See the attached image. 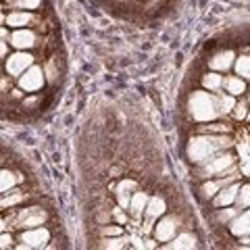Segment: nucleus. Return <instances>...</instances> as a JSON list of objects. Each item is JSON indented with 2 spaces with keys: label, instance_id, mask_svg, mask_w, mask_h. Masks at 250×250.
<instances>
[{
  "label": "nucleus",
  "instance_id": "nucleus-1",
  "mask_svg": "<svg viewBox=\"0 0 250 250\" xmlns=\"http://www.w3.org/2000/svg\"><path fill=\"white\" fill-rule=\"evenodd\" d=\"M236 148L231 134H194L186 144V156L194 167L210 161L215 154Z\"/></svg>",
  "mask_w": 250,
  "mask_h": 250
},
{
  "label": "nucleus",
  "instance_id": "nucleus-2",
  "mask_svg": "<svg viewBox=\"0 0 250 250\" xmlns=\"http://www.w3.org/2000/svg\"><path fill=\"white\" fill-rule=\"evenodd\" d=\"M188 115H190L192 123H207L221 119L217 106V94L208 92L205 88L194 90L188 98Z\"/></svg>",
  "mask_w": 250,
  "mask_h": 250
},
{
  "label": "nucleus",
  "instance_id": "nucleus-3",
  "mask_svg": "<svg viewBox=\"0 0 250 250\" xmlns=\"http://www.w3.org/2000/svg\"><path fill=\"white\" fill-rule=\"evenodd\" d=\"M9 210H13V221H15L13 228L17 229L38 228V225H44L46 219H48V213L42 207H15Z\"/></svg>",
  "mask_w": 250,
  "mask_h": 250
},
{
  "label": "nucleus",
  "instance_id": "nucleus-4",
  "mask_svg": "<svg viewBox=\"0 0 250 250\" xmlns=\"http://www.w3.org/2000/svg\"><path fill=\"white\" fill-rule=\"evenodd\" d=\"M182 229H186V225L182 221V217H177L175 213H165L159 221L154 223L152 228V236L156 242H163V244H167L171 242Z\"/></svg>",
  "mask_w": 250,
  "mask_h": 250
},
{
  "label": "nucleus",
  "instance_id": "nucleus-5",
  "mask_svg": "<svg viewBox=\"0 0 250 250\" xmlns=\"http://www.w3.org/2000/svg\"><path fill=\"white\" fill-rule=\"evenodd\" d=\"M36 62H38V59L29 50H17L15 54H9V57L2 61V73L13 77V80H19L29 67L36 65Z\"/></svg>",
  "mask_w": 250,
  "mask_h": 250
},
{
  "label": "nucleus",
  "instance_id": "nucleus-6",
  "mask_svg": "<svg viewBox=\"0 0 250 250\" xmlns=\"http://www.w3.org/2000/svg\"><path fill=\"white\" fill-rule=\"evenodd\" d=\"M17 82L19 88L25 92V94H40V90L48 83V77H46V71H44V65L36 62L34 67H29L25 73H23Z\"/></svg>",
  "mask_w": 250,
  "mask_h": 250
},
{
  "label": "nucleus",
  "instance_id": "nucleus-7",
  "mask_svg": "<svg viewBox=\"0 0 250 250\" xmlns=\"http://www.w3.org/2000/svg\"><path fill=\"white\" fill-rule=\"evenodd\" d=\"M52 238L50 229L46 225H38V228H31V229H21L19 233V242L15 248H44L48 246V242Z\"/></svg>",
  "mask_w": 250,
  "mask_h": 250
},
{
  "label": "nucleus",
  "instance_id": "nucleus-8",
  "mask_svg": "<svg viewBox=\"0 0 250 250\" xmlns=\"http://www.w3.org/2000/svg\"><path fill=\"white\" fill-rule=\"evenodd\" d=\"M238 54L231 48H219L215 50L210 57L207 59V67L210 71H219V73H228L229 69H233V62H236Z\"/></svg>",
  "mask_w": 250,
  "mask_h": 250
},
{
  "label": "nucleus",
  "instance_id": "nucleus-9",
  "mask_svg": "<svg viewBox=\"0 0 250 250\" xmlns=\"http://www.w3.org/2000/svg\"><path fill=\"white\" fill-rule=\"evenodd\" d=\"M2 23L13 29H21V27H38L34 23H42V19L36 15V11H11L9 15L2 13Z\"/></svg>",
  "mask_w": 250,
  "mask_h": 250
},
{
  "label": "nucleus",
  "instance_id": "nucleus-10",
  "mask_svg": "<svg viewBox=\"0 0 250 250\" xmlns=\"http://www.w3.org/2000/svg\"><path fill=\"white\" fill-rule=\"evenodd\" d=\"M42 42V38L36 34L34 27H21V29H15L13 36H11V44L15 46L17 50H34L38 48Z\"/></svg>",
  "mask_w": 250,
  "mask_h": 250
},
{
  "label": "nucleus",
  "instance_id": "nucleus-11",
  "mask_svg": "<svg viewBox=\"0 0 250 250\" xmlns=\"http://www.w3.org/2000/svg\"><path fill=\"white\" fill-rule=\"evenodd\" d=\"M242 188V179H236V182L228 184L225 188L219 190V194L208 202V208H221V207H231L238 202V194Z\"/></svg>",
  "mask_w": 250,
  "mask_h": 250
},
{
  "label": "nucleus",
  "instance_id": "nucleus-12",
  "mask_svg": "<svg viewBox=\"0 0 250 250\" xmlns=\"http://www.w3.org/2000/svg\"><path fill=\"white\" fill-rule=\"evenodd\" d=\"M228 231L238 240H246L250 236V207L240 210V213L231 219L228 223Z\"/></svg>",
  "mask_w": 250,
  "mask_h": 250
},
{
  "label": "nucleus",
  "instance_id": "nucleus-13",
  "mask_svg": "<svg viewBox=\"0 0 250 250\" xmlns=\"http://www.w3.org/2000/svg\"><path fill=\"white\" fill-rule=\"evenodd\" d=\"M138 192V182L131 177H125L121 179L119 184L115 188V198H117V205H119L123 210L129 208V202H131V196Z\"/></svg>",
  "mask_w": 250,
  "mask_h": 250
},
{
  "label": "nucleus",
  "instance_id": "nucleus-14",
  "mask_svg": "<svg viewBox=\"0 0 250 250\" xmlns=\"http://www.w3.org/2000/svg\"><path fill=\"white\" fill-rule=\"evenodd\" d=\"M223 90L228 94H231V96L242 98V96H246V92H248V82L244 77H240L238 73L225 75L223 77Z\"/></svg>",
  "mask_w": 250,
  "mask_h": 250
},
{
  "label": "nucleus",
  "instance_id": "nucleus-15",
  "mask_svg": "<svg viewBox=\"0 0 250 250\" xmlns=\"http://www.w3.org/2000/svg\"><path fill=\"white\" fill-rule=\"evenodd\" d=\"M165 213H169V208H167V202H165V198L163 196H150V200H148V207H146V213H144V217L148 219L150 223H156L159 219L165 215Z\"/></svg>",
  "mask_w": 250,
  "mask_h": 250
},
{
  "label": "nucleus",
  "instance_id": "nucleus-16",
  "mask_svg": "<svg viewBox=\"0 0 250 250\" xmlns=\"http://www.w3.org/2000/svg\"><path fill=\"white\" fill-rule=\"evenodd\" d=\"M148 200H150V196H148V192H142L138 190L134 196H131V202H129V215L131 219H136V221H140V219L144 217L146 213V207H148Z\"/></svg>",
  "mask_w": 250,
  "mask_h": 250
},
{
  "label": "nucleus",
  "instance_id": "nucleus-17",
  "mask_svg": "<svg viewBox=\"0 0 250 250\" xmlns=\"http://www.w3.org/2000/svg\"><path fill=\"white\" fill-rule=\"evenodd\" d=\"M236 103H238V98L231 96V94H228L225 90L217 92V106H219V115H221V119H228V117H231Z\"/></svg>",
  "mask_w": 250,
  "mask_h": 250
},
{
  "label": "nucleus",
  "instance_id": "nucleus-18",
  "mask_svg": "<svg viewBox=\"0 0 250 250\" xmlns=\"http://www.w3.org/2000/svg\"><path fill=\"white\" fill-rule=\"evenodd\" d=\"M223 73H219V71H207L205 75L200 77V88H205L208 92H221L223 90Z\"/></svg>",
  "mask_w": 250,
  "mask_h": 250
},
{
  "label": "nucleus",
  "instance_id": "nucleus-19",
  "mask_svg": "<svg viewBox=\"0 0 250 250\" xmlns=\"http://www.w3.org/2000/svg\"><path fill=\"white\" fill-rule=\"evenodd\" d=\"M196 246H198L196 244V238H194L190 231H186V229L179 231L171 242L163 244V248H196Z\"/></svg>",
  "mask_w": 250,
  "mask_h": 250
},
{
  "label": "nucleus",
  "instance_id": "nucleus-20",
  "mask_svg": "<svg viewBox=\"0 0 250 250\" xmlns=\"http://www.w3.org/2000/svg\"><path fill=\"white\" fill-rule=\"evenodd\" d=\"M233 73H238L240 77H244L246 82H250V54L240 52L233 62Z\"/></svg>",
  "mask_w": 250,
  "mask_h": 250
},
{
  "label": "nucleus",
  "instance_id": "nucleus-21",
  "mask_svg": "<svg viewBox=\"0 0 250 250\" xmlns=\"http://www.w3.org/2000/svg\"><path fill=\"white\" fill-rule=\"evenodd\" d=\"M42 0H11L9 9L11 11H40Z\"/></svg>",
  "mask_w": 250,
  "mask_h": 250
},
{
  "label": "nucleus",
  "instance_id": "nucleus-22",
  "mask_svg": "<svg viewBox=\"0 0 250 250\" xmlns=\"http://www.w3.org/2000/svg\"><path fill=\"white\" fill-rule=\"evenodd\" d=\"M21 182V179L17 177V173L15 171H11V169H2V194H6V192H11L15 186H17Z\"/></svg>",
  "mask_w": 250,
  "mask_h": 250
},
{
  "label": "nucleus",
  "instance_id": "nucleus-23",
  "mask_svg": "<svg viewBox=\"0 0 250 250\" xmlns=\"http://www.w3.org/2000/svg\"><path fill=\"white\" fill-rule=\"evenodd\" d=\"M236 205L240 208H248L250 207V179L244 184L242 182V188H240V194H238V202Z\"/></svg>",
  "mask_w": 250,
  "mask_h": 250
},
{
  "label": "nucleus",
  "instance_id": "nucleus-24",
  "mask_svg": "<svg viewBox=\"0 0 250 250\" xmlns=\"http://www.w3.org/2000/svg\"><path fill=\"white\" fill-rule=\"evenodd\" d=\"M100 236H104V238L123 236V228L121 225H100Z\"/></svg>",
  "mask_w": 250,
  "mask_h": 250
},
{
  "label": "nucleus",
  "instance_id": "nucleus-25",
  "mask_svg": "<svg viewBox=\"0 0 250 250\" xmlns=\"http://www.w3.org/2000/svg\"><path fill=\"white\" fill-rule=\"evenodd\" d=\"M104 244H100L103 248H125V238L123 236H113V238H104Z\"/></svg>",
  "mask_w": 250,
  "mask_h": 250
},
{
  "label": "nucleus",
  "instance_id": "nucleus-26",
  "mask_svg": "<svg viewBox=\"0 0 250 250\" xmlns=\"http://www.w3.org/2000/svg\"><path fill=\"white\" fill-rule=\"evenodd\" d=\"M11 242H13V236H11V233L6 236V231H2V250H6V248H15Z\"/></svg>",
  "mask_w": 250,
  "mask_h": 250
},
{
  "label": "nucleus",
  "instance_id": "nucleus-27",
  "mask_svg": "<svg viewBox=\"0 0 250 250\" xmlns=\"http://www.w3.org/2000/svg\"><path fill=\"white\" fill-rule=\"evenodd\" d=\"M246 98H248V103H250V88H248V92H246Z\"/></svg>",
  "mask_w": 250,
  "mask_h": 250
},
{
  "label": "nucleus",
  "instance_id": "nucleus-28",
  "mask_svg": "<svg viewBox=\"0 0 250 250\" xmlns=\"http://www.w3.org/2000/svg\"><path fill=\"white\" fill-rule=\"evenodd\" d=\"M4 2H6V0H4ZM9 2H11V0H9Z\"/></svg>",
  "mask_w": 250,
  "mask_h": 250
}]
</instances>
